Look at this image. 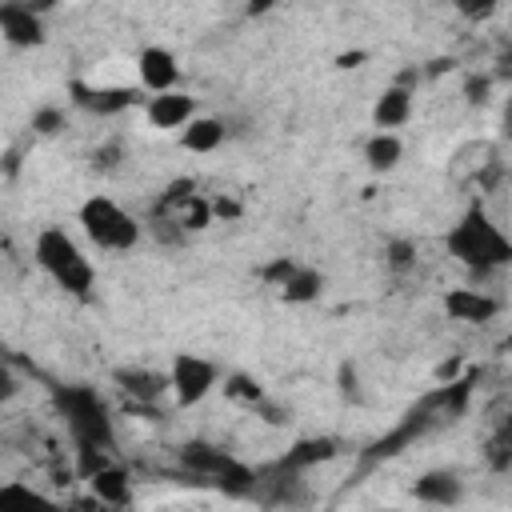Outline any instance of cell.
Returning a JSON list of instances; mask_svg holds the SVG:
<instances>
[{
  "mask_svg": "<svg viewBox=\"0 0 512 512\" xmlns=\"http://www.w3.org/2000/svg\"><path fill=\"white\" fill-rule=\"evenodd\" d=\"M444 244H448V252H452L468 272H476V276H492V272H500V268L512 264V240L504 236V228H500L480 204H472V208L448 228Z\"/></svg>",
  "mask_w": 512,
  "mask_h": 512,
  "instance_id": "1",
  "label": "cell"
},
{
  "mask_svg": "<svg viewBox=\"0 0 512 512\" xmlns=\"http://www.w3.org/2000/svg\"><path fill=\"white\" fill-rule=\"evenodd\" d=\"M52 400L64 416V428L76 444V452L92 448V452H108L116 432H112V412L104 404V396L92 384H56Z\"/></svg>",
  "mask_w": 512,
  "mask_h": 512,
  "instance_id": "2",
  "label": "cell"
},
{
  "mask_svg": "<svg viewBox=\"0 0 512 512\" xmlns=\"http://www.w3.org/2000/svg\"><path fill=\"white\" fill-rule=\"evenodd\" d=\"M32 260H36V264L52 276V284L64 288L68 296H80V300H84V296L92 292L96 272H92L88 256L80 252V244H76L64 228H56V224L40 228L36 240H32Z\"/></svg>",
  "mask_w": 512,
  "mask_h": 512,
  "instance_id": "3",
  "label": "cell"
},
{
  "mask_svg": "<svg viewBox=\"0 0 512 512\" xmlns=\"http://www.w3.org/2000/svg\"><path fill=\"white\" fill-rule=\"evenodd\" d=\"M180 464H184L196 480H204V484H212V488H220V492H228V496H252V492H256V472H252L248 464H240L236 456H228L224 448L208 444V440L184 444V448H180Z\"/></svg>",
  "mask_w": 512,
  "mask_h": 512,
  "instance_id": "4",
  "label": "cell"
},
{
  "mask_svg": "<svg viewBox=\"0 0 512 512\" xmlns=\"http://www.w3.org/2000/svg\"><path fill=\"white\" fill-rule=\"evenodd\" d=\"M80 228L104 252H128L140 244V220L108 196H88L80 204Z\"/></svg>",
  "mask_w": 512,
  "mask_h": 512,
  "instance_id": "5",
  "label": "cell"
},
{
  "mask_svg": "<svg viewBox=\"0 0 512 512\" xmlns=\"http://www.w3.org/2000/svg\"><path fill=\"white\" fill-rule=\"evenodd\" d=\"M168 384H172L176 404L180 408H192V404H200L216 388V364L204 360V356H196V352H180V356H172Z\"/></svg>",
  "mask_w": 512,
  "mask_h": 512,
  "instance_id": "6",
  "label": "cell"
},
{
  "mask_svg": "<svg viewBox=\"0 0 512 512\" xmlns=\"http://www.w3.org/2000/svg\"><path fill=\"white\" fill-rule=\"evenodd\" d=\"M0 36L12 48H36V44H44V20L32 4L8 0V4H0Z\"/></svg>",
  "mask_w": 512,
  "mask_h": 512,
  "instance_id": "7",
  "label": "cell"
},
{
  "mask_svg": "<svg viewBox=\"0 0 512 512\" xmlns=\"http://www.w3.org/2000/svg\"><path fill=\"white\" fill-rule=\"evenodd\" d=\"M412 496L420 504H428V508H452L464 496V480L452 468H428V472H420L412 480Z\"/></svg>",
  "mask_w": 512,
  "mask_h": 512,
  "instance_id": "8",
  "label": "cell"
},
{
  "mask_svg": "<svg viewBox=\"0 0 512 512\" xmlns=\"http://www.w3.org/2000/svg\"><path fill=\"white\" fill-rule=\"evenodd\" d=\"M136 72H140V84H144L152 96H160V92H176L180 64H176V56H172L168 48H160V44L144 48V52L136 56Z\"/></svg>",
  "mask_w": 512,
  "mask_h": 512,
  "instance_id": "9",
  "label": "cell"
},
{
  "mask_svg": "<svg viewBox=\"0 0 512 512\" xmlns=\"http://www.w3.org/2000/svg\"><path fill=\"white\" fill-rule=\"evenodd\" d=\"M68 92H72V104H76V108L96 112V116H116V112H124V108H132V104L140 100L132 88H100V84L92 88V84H84V80H72Z\"/></svg>",
  "mask_w": 512,
  "mask_h": 512,
  "instance_id": "10",
  "label": "cell"
},
{
  "mask_svg": "<svg viewBox=\"0 0 512 512\" xmlns=\"http://www.w3.org/2000/svg\"><path fill=\"white\" fill-rule=\"evenodd\" d=\"M144 116H148V124L152 128H188L192 120H196V96H188V92H160V96H148V104H144Z\"/></svg>",
  "mask_w": 512,
  "mask_h": 512,
  "instance_id": "11",
  "label": "cell"
},
{
  "mask_svg": "<svg viewBox=\"0 0 512 512\" xmlns=\"http://www.w3.org/2000/svg\"><path fill=\"white\" fill-rule=\"evenodd\" d=\"M112 380L120 384V392L128 396V400H136V404H156L164 392H172V384H168V372H156V368H116L112 372Z\"/></svg>",
  "mask_w": 512,
  "mask_h": 512,
  "instance_id": "12",
  "label": "cell"
},
{
  "mask_svg": "<svg viewBox=\"0 0 512 512\" xmlns=\"http://www.w3.org/2000/svg\"><path fill=\"white\" fill-rule=\"evenodd\" d=\"M444 312L452 320H464V324H484V320H492L500 312V300L480 292V288H452L444 296Z\"/></svg>",
  "mask_w": 512,
  "mask_h": 512,
  "instance_id": "13",
  "label": "cell"
},
{
  "mask_svg": "<svg viewBox=\"0 0 512 512\" xmlns=\"http://www.w3.org/2000/svg\"><path fill=\"white\" fill-rule=\"evenodd\" d=\"M408 116H412V88H404V84L384 88V92L376 96V104H372V124H376V132H392V128H400V124H408Z\"/></svg>",
  "mask_w": 512,
  "mask_h": 512,
  "instance_id": "14",
  "label": "cell"
},
{
  "mask_svg": "<svg viewBox=\"0 0 512 512\" xmlns=\"http://www.w3.org/2000/svg\"><path fill=\"white\" fill-rule=\"evenodd\" d=\"M88 488H92V500L104 504V508H128L132 504V484H128V472L104 464L100 472L88 476Z\"/></svg>",
  "mask_w": 512,
  "mask_h": 512,
  "instance_id": "15",
  "label": "cell"
},
{
  "mask_svg": "<svg viewBox=\"0 0 512 512\" xmlns=\"http://www.w3.org/2000/svg\"><path fill=\"white\" fill-rule=\"evenodd\" d=\"M480 452H484V464H488L492 472H512V412H500V416L492 420V428H488Z\"/></svg>",
  "mask_w": 512,
  "mask_h": 512,
  "instance_id": "16",
  "label": "cell"
},
{
  "mask_svg": "<svg viewBox=\"0 0 512 512\" xmlns=\"http://www.w3.org/2000/svg\"><path fill=\"white\" fill-rule=\"evenodd\" d=\"M224 136H228L224 120H216V116H196V120L180 132V144H184L188 152H216V148L224 144Z\"/></svg>",
  "mask_w": 512,
  "mask_h": 512,
  "instance_id": "17",
  "label": "cell"
},
{
  "mask_svg": "<svg viewBox=\"0 0 512 512\" xmlns=\"http://www.w3.org/2000/svg\"><path fill=\"white\" fill-rule=\"evenodd\" d=\"M332 456H336V440H328V436H312V440H296V444L280 456V464L304 472V468L324 464V460H332Z\"/></svg>",
  "mask_w": 512,
  "mask_h": 512,
  "instance_id": "18",
  "label": "cell"
},
{
  "mask_svg": "<svg viewBox=\"0 0 512 512\" xmlns=\"http://www.w3.org/2000/svg\"><path fill=\"white\" fill-rule=\"evenodd\" d=\"M0 512H60V504H52L44 492L12 480L0 488Z\"/></svg>",
  "mask_w": 512,
  "mask_h": 512,
  "instance_id": "19",
  "label": "cell"
},
{
  "mask_svg": "<svg viewBox=\"0 0 512 512\" xmlns=\"http://www.w3.org/2000/svg\"><path fill=\"white\" fill-rule=\"evenodd\" d=\"M400 156H404V144L396 132H376L364 140V160L372 172H392L400 164Z\"/></svg>",
  "mask_w": 512,
  "mask_h": 512,
  "instance_id": "20",
  "label": "cell"
},
{
  "mask_svg": "<svg viewBox=\"0 0 512 512\" xmlns=\"http://www.w3.org/2000/svg\"><path fill=\"white\" fill-rule=\"evenodd\" d=\"M320 292H324V276L316 272V268H296L292 276H288V284L280 288V296L288 300V304H312V300H320Z\"/></svg>",
  "mask_w": 512,
  "mask_h": 512,
  "instance_id": "21",
  "label": "cell"
},
{
  "mask_svg": "<svg viewBox=\"0 0 512 512\" xmlns=\"http://www.w3.org/2000/svg\"><path fill=\"white\" fill-rule=\"evenodd\" d=\"M64 124H68V116H64V108H56V104H44V108L32 112V132H36V136H56Z\"/></svg>",
  "mask_w": 512,
  "mask_h": 512,
  "instance_id": "22",
  "label": "cell"
},
{
  "mask_svg": "<svg viewBox=\"0 0 512 512\" xmlns=\"http://www.w3.org/2000/svg\"><path fill=\"white\" fill-rule=\"evenodd\" d=\"M384 264H388L392 272H408V268L416 264V244H412V240H388V244H384Z\"/></svg>",
  "mask_w": 512,
  "mask_h": 512,
  "instance_id": "23",
  "label": "cell"
},
{
  "mask_svg": "<svg viewBox=\"0 0 512 512\" xmlns=\"http://www.w3.org/2000/svg\"><path fill=\"white\" fill-rule=\"evenodd\" d=\"M176 220H180V228H184V232H196V228H208V220H212V204L196 196V200H192V204H188V208H184V212H180Z\"/></svg>",
  "mask_w": 512,
  "mask_h": 512,
  "instance_id": "24",
  "label": "cell"
},
{
  "mask_svg": "<svg viewBox=\"0 0 512 512\" xmlns=\"http://www.w3.org/2000/svg\"><path fill=\"white\" fill-rule=\"evenodd\" d=\"M224 392H228L232 400H244V404H252V408H256V404L264 400L260 384H252L248 376H228V380H224Z\"/></svg>",
  "mask_w": 512,
  "mask_h": 512,
  "instance_id": "25",
  "label": "cell"
},
{
  "mask_svg": "<svg viewBox=\"0 0 512 512\" xmlns=\"http://www.w3.org/2000/svg\"><path fill=\"white\" fill-rule=\"evenodd\" d=\"M296 268H300L296 260H288V256H276L272 264H264V268H260V276H264L272 288H284V284H288V276H292Z\"/></svg>",
  "mask_w": 512,
  "mask_h": 512,
  "instance_id": "26",
  "label": "cell"
},
{
  "mask_svg": "<svg viewBox=\"0 0 512 512\" xmlns=\"http://www.w3.org/2000/svg\"><path fill=\"white\" fill-rule=\"evenodd\" d=\"M488 92H492V80H488V76L472 72V76L464 80V100H468V104H484V100H488Z\"/></svg>",
  "mask_w": 512,
  "mask_h": 512,
  "instance_id": "27",
  "label": "cell"
},
{
  "mask_svg": "<svg viewBox=\"0 0 512 512\" xmlns=\"http://www.w3.org/2000/svg\"><path fill=\"white\" fill-rule=\"evenodd\" d=\"M456 12H460V16H468V20H488V16L496 12V4H492V0H484V4H464V0H460V4H456Z\"/></svg>",
  "mask_w": 512,
  "mask_h": 512,
  "instance_id": "28",
  "label": "cell"
},
{
  "mask_svg": "<svg viewBox=\"0 0 512 512\" xmlns=\"http://www.w3.org/2000/svg\"><path fill=\"white\" fill-rule=\"evenodd\" d=\"M116 156H120V144H104V148L92 156V164H96L100 172H112V168H116Z\"/></svg>",
  "mask_w": 512,
  "mask_h": 512,
  "instance_id": "29",
  "label": "cell"
},
{
  "mask_svg": "<svg viewBox=\"0 0 512 512\" xmlns=\"http://www.w3.org/2000/svg\"><path fill=\"white\" fill-rule=\"evenodd\" d=\"M340 392H344L348 400H360V388H356V368H352V364H344V368H340Z\"/></svg>",
  "mask_w": 512,
  "mask_h": 512,
  "instance_id": "30",
  "label": "cell"
},
{
  "mask_svg": "<svg viewBox=\"0 0 512 512\" xmlns=\"http://www.w3.org/2000/svg\"><path fill=\"white\" fill-rule=\"evenodd\" d=\"M256 412H260L268 424H288V412H284V408H276V404H268V400H260V404H256Z\"/></svg>",
  "mask_w": 512,
  "mask_h": 512,
  "instance_id": "31",
  "label": "cell"
},
{
  "mask_svg": "<svg viewBox=\"0 0 512 512\" xmlns=\"http://www.w3.org/2000/svg\"><path fill=\"white\" fill-rule=\"evenodd\" d=\"M212 216H240V204L236 200H212Z\"/></svg>",
  "mask_w": 512,
  "mask_h": 512,
  "instance_id": "32",
  "label": "cell"
},
{
  "mask_svg": "<svg viewBox=\"0 0 512 512\" xmlns=\"http://www.w3.org/2000/svg\"><path fill=\"white\" fill-rule=\"evenodd\" d=\"M500 128H504V136H512V92L504 96V108H500Z\"/></svg>",
  "mask_w": 512,
  "mask_h": 512,
  "instance_id": "33",
  "label": "cell"
},
{
  "mask_svg": "<svg viewBox=\"0 0 512 512\" xmlns=\"http://www.w3.org/2000/svg\"><path fill=\"white\" fill-rule=\"evenodd\" d=\"M360 60H364V52H360V48H356V52H344V56H340V60H336V64H340V68H356V64H360Z\"/></svg>",
  "mask_w": 512,
  "mask_h": 512,
  "instance_id": "34",
  "label": "cell"
},
{
  "mask_svg": "<svg viewBox=\"0 0 512 512\" xmlns=\"http://www.w3.org/2000/svg\"><path fill=\"white\" fill-rule=\"evenodd\" d=\"M500 68H504V72H512V44L500 52Z\"/></svg>",
  "mask_w": 512,
  "mask_h": 512,
  "instance_id": "35",
  "label": "cell"
},
{
  "mask_svg": "<svg viewBox=\"0 0 512 512\" xmlns=\"http://www.w3.org/2000/svg\"><path fill=\"white\" fill-rule=\"evenodd\" d=\"M504 348H508V352H512V328H508V336H504Z\"/></svg>",
  "mask_w": 512,
  "mask_h": 512,
  "instance_id": "36",
  "label": "cell"
}]
</instances>
